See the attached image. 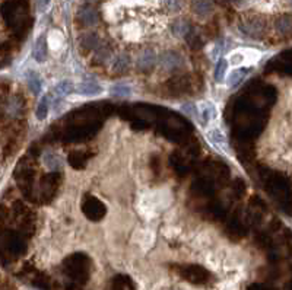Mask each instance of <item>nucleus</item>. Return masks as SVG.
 Returning <instances> with one entry per match:
<instances>
[{
  "mask_svg": "<svg viewBox=\"0 0 292 290\" xmlns=\"http://www.w3.org/2000/svg\"><path fill=\"white\" fill-rule=\"evenodd\" d=\"M130 65V60H129V57L126 56V54H120L115 60H114V63H112V70L114 72H124L127 67Z\"/></svg>",
  "mask_w": 292,
  "mask_h": 290,
  "instance_id": "16",
  "label": "nucleus"
},
{
  "mask_svg": "<svg viewBox=\"0 0 292 290\" xmlns=\"http://www.w3.org/2000/svg\"><path fill=\"white\" fill-rule=\"evenodd\" d=\"M91 1H95V0H91Z\"/></svg>",
  "mask_w": 292,
  "mask_h": 290,
  "instance_id": "22",
  "label": "nucleus"
},
{
  "mask_svg": "<svg viewBox=\"0 0 292 290\" xmlns=\"http://www.w3.org/2000/svg\"><path fill=\"white\" fill-rule=\"evenodd\" d=\"M48 107H50L48 95H44V96L40 99L38 105H37V112H35V117H37V120H40V121L45 120V117L48 115Z\"/></svg>",
  "mask_w": 292,
  "mask_h": 290,
  "instance_id": "13",
  "label": "nucleus"
},
{
  "mask_svg": "<svg viewBox=\"0 0 292 290\" xmlns=\"http://www.w3.org/2000/svg\"><path fill=\"white\" fill-rule=\"evenodd\" d=\"M44 163L48 166V168H50V169H56V168H59L60 160L54 156L53 153H47V155L44 156Z\"/></svg>",
  "mask_w": 292,
  "mask_h": 290,
  "instance_id": "20",
  "label": "nucleus"
},
{
  "mask_svg": "<svg viewBox=\"0 0 292 290\" xmlns=\"http://www.w3.org/2000/svg\"><path fill=\"white\" fill-rule=\"evenodd\" d=\"M259 59H260V53L256 50H237L229 56L226 62L231 63L232 66L247 67L253 66Z\"/></svg>",
  "mask_w": 292,
  "mask_h": 290,
  "instance_id": "1",
  "label": "nucleus"
},
{
  "mask_svg": "<svg viewBox=\"0 0 292 290\" xmlns=\"http://www.w3.org/2000/svg\"><path fill=\"white\" fill-rule=\"evenodd\" d=\"M276 28H278L281 32H284V34H290V31H291V18H290L288 15L279 18L278 22H276Z\"/></svg>",
  "mask_w": 292,
  "mask_h": 290,
  "instance_id": "18",
  "label": "nucleus"
},
{
  "mask_svg": "<svg viewBox=\"0 0 292 290\" xmlns=\"http://www.w3.org/2000/svg\"><path fill=\"white\" fill-rule=\"evenodd\" d=\"M197 115H199V120L202 123L203 126L209 124L210 121H213L218 115V111H216V107L209 102V101H202L199 105H197Z\"/></svg>",
  "mask_w": 292,
  "mask_h": 290,
  "instance_id": "2",
  "label": "nucleus"
},
{
  "mask_svg": "<svg viewBox=\"0 0 292 290\" xmlns=\"http://www.w3.org/2000/svg\"><path fill=\"white\" fill-rule=\"evenodd\" d=\"M26 85H28V88L31 89V92L34 95H38L41 92V88H43L40 74L37 72H34V70H29L26 73Z\"/></svg>",
  "mask_w": 292,
  "mask_h": 290,
  "instance_id": "8",
  "label": "nucleus"
},
{
  "mask_svg": "<svg viewBox=\"0 0 292 290\" xmlns=\"http://www.w3.org/2000/svg\"><path fill=\"white\" fill-rule=\"evenodd\" d=\"M192 9L197 16L206 18L212 13L213 7H212V1L210 0H193L192 3Z\"/></svg>",
  "mask_w": 292,
  "mask_h": 290,
  "instance_id": "4",
  "label": "nucleus"
},
{
  "mask_svg": "<svg viewBox=\"0 0 292 290\" xmlns=\"http://www.w3.org/2000/svg\"><path fill=\"white\" fill-rule=\"evenodd\" d=\"M241 29L251 37H259L265 29V22L260 18H248L241 25Z\"/></svg>",
  "mask_w": 292,
  "mask_h": 290,
  "instance_id": "3",
  "label": "nucleus"
},
{
  "mask_svg": "<svg viewBox=\"0 0 292 290\" xmlns=\"http://www.w3.org/2000/svg\"><path fill=\"white\" fill-rule=\"evenodd\" d=\"M161 63H162L164 69L173 70V69H177L183 65V59L177 53H164V56L161 59Z\"/></svg>",
  "mask_w": 292,
  "mask_h": 290,
  "instance_id": "5",
  "label": "nucleus"
},
{
  "mask_svg": "<svg viewBox=\"0 0 292 290\" xmlns=\"http://www.w3.org/2000/svg\"><path fill=\"white\" fill-rule=\"evenodd\" d=\"M110 93L115 98H121V96H129L132 93V89L124 83H115L110 88Z\"/></svg>",
  "mask_w": 292,
  "mask_h": 290,
  "instance_id": "15",
  "label": "nucleus"
},
{
  "mask_svg": "<svg viewBox=\"0 0 292 290\" xmlns=\"http://www.w3.org/2000/svg\"><path fill=\"white\" fill-rule=\"evenodd\" d=\"M165 4L170 10H180L181 7V0H165Z\"/></svg>",
  "mask_w": 292,
  "mask_h": 290,
  "instance_id": "21",
  "label": "nucleus"
},
{
  "mask_svg": "<svg viewBox=\"0 0 292 290\" xmlns=\"http://www.w3.org/2000/svg\"><path fill=\"white\" fill-rule=\"evenodd\" d=\"M32 57L38 62V63H44L47 59V43H45L44 37H40L32 48Z\"/></svg>",
  "mask_w": 292,
  "mask_h": 290,
  "instance_id": "7",
  "label": "nucleus"
},
{
  "mask_svg": "<svg viewBox=\"0 0 292 290\" xmlns=\"http://www.w3.org/2000/svg\"><path fill=\"white\" fill-rule=\"evenodd\" d=\"M207 136H209V140H210L216 147H221V149H225V147H226L224 134L221 133L219 130H212V132H209Z\"/></svg>",
  "mask_w": 292,
  "mask_h": 290,
  "instance_id": "17",
  "label": "nucleus"
},
{
  "mask_svg": "<svg viewBox=\"0 0 292 290\" xmlns=\"http://www.w3.org/2000/svg\"><path fill=\"white\" fill-rule=\"evenodd\" d=\"M78 19L84 23L85 26H91V25H95L98 21V16H97V12L91 7V6H85L79 10L78 13Z\"/></svg>",
  "mask_w": 292,
  "mask_h": 290,
  "instance_id": "6",
  "label": "nucleus"
},
{
  "mask_svg": "<svg viewBox=\"0 0 292 290\" xmlns=\"http://www.w3.org/2000/svg\"><path fill=\"white\" fill-rule=\"evenodd\" d=\"M173 31H174L176 35L181 37V35L189 32V23L184 22V21H177V22L174 23V26H173Z\"/></svg>",
  "mask_w": 292,
  "mask_h": 290,
  "instance_id": "19",
  "label": "nucleus"
},
{
  "mask_svg": "<svg viewBox=\"0 0 292 290\" xmlns=\"http://www.w3.org/2000/svg\"><path fill=\"white\" fill-rule=\"evenodd\" d=\"M155 53L152 50H145L140 56H139V60H137V66L142 70H148L151 67H154L155 65Z\"/></svg>",
  "mask_w": 292,
  "mask_h": 290,
  "instance_id": "9",
  "label": "nucleus"
},
{
  "mask_svg": "<svg viewBox=\"0 0 292 290\" xmlns=\"http://www.w3.org/2000/svg\"><path fill=\"white\" fill-rule=\"evenodd\" d=\"M78 92L82 93V95H98V93L102 92V88L94 80H87V82H82L78 86Z\"/></svg>",
  "mask_w": 292,
  "mask_h": 290,
  "instance_id": "11",
  "label": "nucleus"
},
{
  "mask_svg": "<svg viewBox=\"0 0 292 290\" xmlns=\"http://www.w3.org/2000/svg\"><path fill=\"white\" fill-rule=\"evenodd\" d=\"M248 70L247 69H235L231 74H229V77H228V86L229 88H234V86H238L241 82H243V79L247 76Z\"/></svg>",
  "mask_w": 292,
  "mask_h": 290,
  "instance_id": "12",
  "label": "nucleus"
},
{
  "mask_svg": "<svg viewBox=\"0 0 292 290\" xmlns=\"http://www.w3.org/2000/svg\"><path fill=\"white\" fill-rule=\"evenodd\" d=\"M72 89H73V83L70 80H60L53 89V96H54L56 101H59V99H62L66 95H69Z\"/></svg>",
  "mask_w": 292,
  "mask_h": 290,
  "instance_id": "10",
  "label": "nucleus"
},
{
  "mask_svg": "<svg viewBox=\"0 0 292 290\" xmlns=\"http://www.w3.org/2000/svg\"><path fill=\"white\" fill-rule=\"evenodd\" d=\"M226 70H228V62H226V59H221L218 63H216V66H215V80L218 82V83H222L225 79V76H226Z\"/></svg>",
  "mask_w": 292,
  "mask_h": 290,
  "instance_id": "14",
  "label": "nucleus"
}]
</instances>
